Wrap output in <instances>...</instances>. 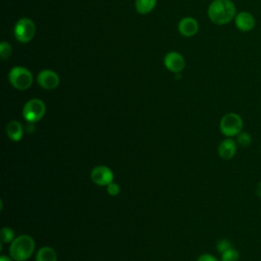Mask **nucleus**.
<instances>
[{"mask_svg": "<svg viewBox=\"0 0 261 261\" xmlns=\"http://www.w3.org/2000/svg\"><path fill=\"white\" fill-rule=\"evenodd\" d=\"M237 8L231 0H213L208 7V16L215 24H226L234 19Z\"/></svg>", "mask_w": 261, "mask_h": 261, "instance_id": "1", "label": "nucleus"}, {"mask_svg": "<svg viewBox=\"0 0 261 261\" xmlns=\"http://www.w3.org/2000/svg\"><path fill=\"white\" fill-rule=\"evenodd\" d=\"M35 240L29 234L16 237L9 246V256L14 261H27L35 251Z\"/></svg>", "mask_w": 261, "mask_h": 261, "instance_id": "2", "label": "nucleus"}, {"mask_svg": "<svg viewBox=\"0 0 261 261\" xmlns=\"http://www.w3.org/2000/svg\"><path fill=\"white\" fill-rule=\"evenodd\" d=\"M244 127V121L240 114L236 112L225 113L219 122V129L226 138L237 137Z\"/></svg>", "mask_w": 261, "mask_h": 261, "instance_id": "3", "label": "nucleus"}, {"mask_svg": "<svg viewBox=\"0 0 261 261\" xmlns=\"http://www.w3.org/2000/svg\"><path fill=\"white\" fill-rule=\"evenodd\" d=\"M8 80L13 88L19 91L28 90L33 84V75L31 71L24 67H13L8 73Z\"/></svg>", "mask_w": 261, "mask_h": 261, "instance_id": "4", "label": "nucleus"}, {"mask_svg": "<svg viewBox=\"0 0 261 261\" xmlns=\"http://www.w3.org/2000/svg\"><path fill=\"white\" fill-rule=\"evenodd\" d=\"M46 106L41 99L34 98L29 100L22 108V116L29 123H36L43 118Z\"/></svg>", "mask_w": 261, "mask_h": 261, "instance_id": "5", "label": "nucleus"}, {"mask_svg": "<svg viewBox=\"0 0 261 261\" xmlns=\"http://www.w3.org/2000/svg\"><path fill=\"white\" fill-rule=\"evenodd\" d=\"M35 23L30 18L19 19L14 27V36L21 43L30 42L35 36Z\"/></svg>", "mask_w": 261, "mask_h": 261, "instance_id": "6", "label": "nucleus"}, {"mask_svg": "<svg viewBox=\"0 0 261 261\" xmlns=\"http://www.w3.org/2000/svg\"><path fill=\"white\" fill-rule=\"evenodd\" d=\"M92 181L99 187H107L109 184L114 181V173L106 165H97L93 167L90 173Z\"/></svg>", "mask_w": 261, "mask_h": 261, "instance_id": "7", "label": "nucleus"}, {"mask_svg": "<svg viewBox=\"0 0 261 261\" xmlns=\"http://www.w3.org/2000/svg\"><path fill=\"white\" fill-rule=\"evenodd\" d=\"M234 24L240 32L247 33L255 28L256 19L252 13L248 11H241L236 14Z\"/></svg>", "mask_w": 261, "mask_h": 261, "instance_id": "8", "label": "nucleus"}, {"mask_svg": "<svg viewBox=\"0 0 261 261\" xmlns=\"http://www.w3.org/2000/svg\"><path fill=\"white\" fill-rule=\"evenodd\" d=\"M37 82L39 86H41L45 90H53L57 88L59 85V76L58 74L50 69H45L39 72Z\"/></svg>", "mask_w": 261, "mask_h": 261, "instance_id": "9", "label": "nucleus"}, {"mask_svg": "<svg viewBox=\"0 0 261 261\" xmlns=\"http://www.w3.org/2000/svg\"><path fill=\"white\" fill-rule=\"evenodd\" d=\"M238 150V144L237 141L232 138H226L223 141L220 142V144L217 147V153L220 158L223 160H230L232 159Z\"/></svg>", "mask_w": 261, "mask_h": 261, "instance_id": "10", "label": "nucleus"}, {"mask_svg": "<svg viewBox=\"0 0 261 261\" xmlns=\"http://www.w3.org/2000/svg\"><path fill=\"white\" fill-rule=\"evenodd\" d=\"M164 64L168 70L172 72H180L186 65V62L179 53L170 52L165 56Z\"/></svg>", "mask_w": 261, "mask_h": 261, "instance_id": "11", "label": "nucleus"}, {"mask_svg": "<svg viewBox=\"0 0 261 261\" xmlns=\"http://www.w3.org/2000/svg\"><path fill=\"white\" fill-rule=\"evenodd\" d=\"M198 21L192 17H185L178 23V31L182 36L191 37L198 32Z\"/></svg>", "mask_w": 261, "mask_h": 261, "instance_id": "12", "label": "nucleus"}, {"mask_svg": "<svg viewBox=\"0 0 261 261\" xmlns=\"http://www.w3.org/2000/svg\"><path fill=\"white\" fill-rule=\"evenodd\" d=\"M6 135L13 142L20 141L23 137L22 124L17 120L9 121L6 125Z\"/></svg>", "mask_w": 261, "mask_h": 261, "instance_id": "13", "label": "nucleus"}, {"mask_svg": "<svg viewBox=\"0 0 261 261\" xmlns=\"http://www.w3.org/2000/svg\"><path fill=\"white\" fill-rule=\"evenodd\" d=\"M36 261H57V254L52 247L44 246L38 250Z\"/></svg>", "mask_w": 261, "mask_h": 261, "instance_id": "14", "label": "nucleus"}, {"mask_svg": "<svg viewBox=\"0 0 261 261\" xmlns=\"http://www.w3.org/2000/svg\"><path fill=\"white\" fill-rule=\"evenodd\" d=\"M156 5V0H136V9L139 13L146 14L153 10Z\"/></svg>", "mask_w": 261, "mask_h": 261, "instance_id": "15", "label": "nucleus"}, {"mask_svg": "<svg viewBox=\"0 0 261 261\" xmlns=\"http://www.w3.org/2000/svg\"><path fill=\"white\" fill-rule=\"evenodd\" d=\"M15 239L14 230L9 226H4L0 230V240L3 244H10Z\"/></svg>", "mask_w": 261, "mask_h": 261, "instance_id": "16", "label": "nucleus"}, {"mask_svg": "<svg viewBox=\"0 0 261 261\" xmlns=\"http://www.w3.org/2000/svg\"><path fill=\"white\" fill-rule=\"evenodd\" d=\"M236 138H237L236 139L237 144L240 147L247 148V147H249L252 144V136L248 132L242 130Z\"/></svg>", "mask_w": 261, "mask_h": 261, "instance_id": "17", "label": "nucleus"}, {"mask_svg": "<svg viewBox=\"0 0 261 261\" xmlns=\"http://www.w3.org/2000/svg\"><path fill=\"white\" fill-rule=\"evenodd\" d=\"M220 261H240V252L232 247L221 254Z\"/></svg>", "mask_w": 261, "mask_h": 261, "instance_id": "18", "label": "nucleus"}, {"mask_svg": "<svg viewBox=\"0 0 261 261\" xmlns=\"http://www.w3.org/2000/svg\"><path fill=\"white\" fill-rule=\"evenodd\" d=\"M230 248H232V245L228 239H220L216 243V249L219 254H222Z\"/></svg>", "mask_w": 261, "mask_h": 261, "instance_id": "19", "label": "nucleus"}, {"mask_svg": "<svg viewBox=\"0 0 261 261\" xmlns=\"http://www.w3.org/2000/svg\"><path fill=\"white\" fill-rule=\"evenodd\" d=\"M11 46L7 42H1L0 44V56L2 59H7L11 54Z\"/></svg>", "mask_w": 261, "mask_h": 261, "instance_id": "20", "label": "nucleus"}, {"mask_svg": "<svg viewBox=\"0 0 261 261\" xmlns=\"http://www.w3.org/2000/svg\"><path fill=\"white\" fill-rule=\"evenodd\" d=\"M106 191H107V194L109 196H112V197H115L117 196L119 193H120V186L115 182V181H112L111 184H109L107 187H106Z\"/></svg>", "mask_w": 261, "mask_h": 261, "instance_id": "21", "label": "nucleus"}, {"mask_svg": "<svg viewBox=\"0 0 261 261\" xmlns=\"http://www.w3.org/2000/svg\"><path fill=\"white\" fill-rule=\"evenodd\" d=\"M197 261H220V260L217 257H215L214 255H212V254L204 253V254H201L197 258Z\"/></svg>", "mask_w": 261, "mask_h": 261, "instance_id": "22", "label": "nucleus"}, {"mask_svg": "<svg viewBox=\"0 0 261 261\" xmlns=\"http://www.w3.org/2000/svg\"><path fill=\"white\" fill-rule=\"evenodd\" d=\"M256 195L259 197V198H261V180L257 184V186H256Z\"/></svg>", "mask_w": 261, "mask_h": 261, "instance_id": "23", "label": "nucleus"}, {"mask_svg": "<svg viewBox=\"0 0 261 261\" xmlns=\"http://www.w3.org/2000/svg\"><path fill=\"white\" fill-rule=\"evenodd\" d=\"M0 261H14L10 256H6V255H1L0 256Z\"/></svg>", "mask_w": 261, "mask_h": 261, "instance_id": "24", "label": "nucleus"}]
</instances>
